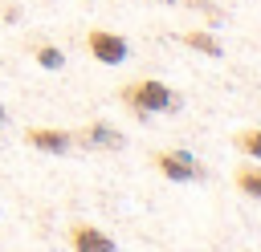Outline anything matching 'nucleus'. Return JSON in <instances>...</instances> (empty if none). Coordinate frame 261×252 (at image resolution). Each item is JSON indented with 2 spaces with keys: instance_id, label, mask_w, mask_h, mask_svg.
<instances>
[{
  "instance_id": "f257e3e1",
  "label": "nucleus",
  "mask_w": 261,
  "mask_h": 252,
  "mask_svg": "<svg viewBox=\"0 0 261 252\" xmlns=\"http://www.w3.org/2000/svg\"><path fill=\"white\" fill-rule=\"evenodd\" d=\"M122 102H126L135 114H159V110H175V93H171L163 81H151V77L122 85Z\"/></svg>"
},
{
  "instance_id": "7ed1b4c3",
  "label": "nucleus",
  "mask_w": 261,
  "mask_h": 252,
  "mask_svg": "<svg viewBox=\"0 0 261 252\" xmlns=\"http://www.w3.org/2000/svg\"><path fill=\"white\" fill-rule=\"evenodd\" d=\"M155 167H159L167 179H175V183L200 179V167H196V159H192L188 150H159V154H155Z\"/></svg>"
},
{
  "instance_id": "9d476101",
  "label": "nucleus",
  "mask_w": 261,
  "mask_h": 252,
  "mask_svg": "<svg viewBox=\"0 0 261 252\" xmlns=\"http://www.w3.org/2000/svg\"><path fill=\"white\" fill-rule=\"evenodd\" d=\"M237 146H241L245 154L261 159V130H245V134H237Z\"/></svg>"
},
{
  "instance_id": "39448f33",
  "label": "nucleus",
  "mask_w": 261,
  "mask_h": 252,
  "mask_svg": "<svg viewBox=\"0 0 261 252\" xmlns=\"http://www.w3.org/2000/svg\"><path fill=\"white\" fill-rule=\"evenodd\" d=\"M73 142H82V146H110V150H118V146H122V134H118L114 126H106V122H90L86 130H77V134H73Z\"/></svg>"
},
{
  "instance_id": "f03ea898",
  "label": "nucleus",
  "mask_w": 261,
  "mask_h": 252,
  "mask_svg": "<svg viewBox=\"0 0 261 252\" xmlns=\"http://www.w3.org/2000/svg\"><path fill=\"white\" fill-rule=\"evenodd\" d=\"M86 49H90L94 61H102V65H118V61H126V41H122L118 33H106V28H90Z\"/></svg>"
},
{
  "instance_id": "0eeeda50",
  "label": "nucleus",
  "mask_w": 261,
  "mask_h": 252,
  "mask_svg": "<svg viewBox=\"0 0 261 252\" xmlns=\"http://www.w3.org/2000/svg\"><path fill=\"white\" fill-rule=\"evenodd\" d=\"M237 187L245 191V195H253V199H261V167H241L237 171Z\"/></svg>"
},
{
  "instance_id": "423d86ee",
  "label": "nucleus",
  "mask_w": 261,
  "mask_h": 252,
  "mask_svg": "<svg viewBox=\"0 0 261 252\" xmlns=\"http://www.w3.org/2000/svg\"><path fill=\"white\" fill-rule=\"evenodd\" d=\"M29 142L33 146H41V150H53V154H65L69 146H73V134L69 130H45V126H37V130H29Z\"/></svg>"
},
{
  "instance_id": "1a4fd4ad",
  "label": "nucleus",
  "mask_w": 261,
  "mask_h": 252,
  "mask_svg": "<svg viewBox=\"0 0 261 252\" xmlns=\"http://www.w3.org/2000/svg\"><path fill=\"white\" fill-rule=\"evenodd\" d=\"M37 65H45V69H61L65 57H61L57 45H37Z\"/></svg>"
},
{
  "instance_id": "6e6552de",
  "label": "nucleus",
  "mask_w": 261,
  "mask_h": 252,
  "mask_svg": "<svg viewBox=\"0 0 261 252\" xmlns=\"http://www.w3.org/2000/svg\"><path fill=\"white\" fill-rule=\"evenodd\" d=\"M184 45H192V49H200L208 57H220V41L212 33H184Z\"/></svg>"
},
{
  "instance_id": "20e7f679",
  "label": "nucleus",
  "mask_w": 261,
  "mask_h": 252,
  "mask_svg": "<svg viewBox=\"0 0 261 252\" xmlns=\"http://www.w3.org/2000/svg\"><path fill=\"white\" fill-rule=\"evenodd\" d=\"M69 244H73V252H114V240L106 232H98L94 224H73Z\"/></svg>"
},
{
  "instance_id": "f8f14e48",
  "label": "nucleus",
  "mask_w": 261,
  "mask_h": 252,
  "mask_svg": "<svg viewBox=\"0 0 261 252\" xmlns=\"http://www.w3.org/2000/svg\"><path fill=\"white\" fill-rule=\"evenodd\" d=\"M163 4H167V0H163Z\"/></svg>"
},
{
  "instance_id": "9b49d317",
  "label": "nucleus",
  "mask_w": 261,
  "mask_h": 252,
  "mask_svg": "<svg viewBox=\"0 0 261 252\" xmlns=\"http://www.w3.org/2000/svg\"><path fill=\"white\" fill-rule=\"evenodd\" d=\"M0 126H4V106H0Z\"/></svg>"
}]
</instances>
